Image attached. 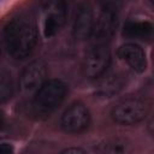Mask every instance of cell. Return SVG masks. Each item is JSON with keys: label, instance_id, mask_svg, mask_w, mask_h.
<instances>
[{"label": "cell", "instance_id": "cell-17", "mask_svg": "<svg viewBox=\"0 0 154 154\" xmlns=\"http://www.w3.org/2000/svg\"><path fill=\"white\" fill-rule=\"evenodd\" d=\"M6 131V118H5V114L2 111H0V137L4 136Z\"/></svg>", "mask_w": 154, "mask_h": 154}, {"label": "cell", "instance_id": "cell-18", "mask_svg": "<svg viewBox=\"0 0 154 154\" xmlns=\"http://www.w3.org/2000/svg\"><path fill=\"white\" fill-rule=\"evenodd\" d=\"M0 55H1V45H0Z\"/></svg>", "mask_w": 154, "mask_h": 154}, {"label": "cell", "instance_id": "cell-1", "mask_svg": "<svg viewBox=\"0 0 154 154\" xmlns=\"http://www.w3.org/2000/svg\"><path fill=\"white\" fill-rule=\"evenodd\" d=\"M2 38L7 53L13 59L24 60L36 48L38 41L37 26L29 16L18 14L5 25Z\"/></svg>", "mask_w": 154, "mask_h": 154}, {"label": "cell", "instance_id": "cell-14", "mask_svg": "<svg viewBox=\"0 0 154 154\" xmlns=\"http://www.w3.org/2000/svg\"><path fill=\"white\" fill-rule=\"evenodd\" d=\"M14 93V84L10 72L0 70V103L8 101Z\"/></svg>", "mask_w": 154, "mask_h": 154}, {"label": "cell", "instance_id": "cell-13", "mask_svg": "<svg viewBox=\"0 0 154 154\" xmlns=\"http://www.w3.org/2000/svg\"><path fill=\"white\" fill-rule=\"evenodd\" d=\"M100 153H109V154H120V153H129L131 150L130 144L125 140L120 138H111L102 143H100L96 148Z\"/></svg>", "mask_w": 154, "mask_h": 154}, {"label": "cell", "instance_id": "cell-9", "mask_svg": "<svg viewBox=\"0 0 154 154\" xmlns=\"http://www.w3.org/2000/svg\"><path fill=\"white\" fill-rule=\"evenodd\" d=\"M94 24H95L94 7L89 1H84L79 5L75 17V22L72 26L73 37L79 41L89 38L93 35Z\"/></svg>", "mask_w": 154, "mask_h": 154}, {"label": "cell", "instance_id": "cell-10", "mask_svg": "<svg viewBox=\"0 0 154 154\" xmlns=\"http://www.w3.org/2000/svg\"><path fill=\"white\" fill-rule=\"evenodd\" d=\"M117 55L120 60L126 63L135 72L142 73L147 69V57L143 48L135 42L123 43L118 51Z\"/></svg>", "mask_w": 154, "mask_h": 154}, {"label": "cell", "instance_id": "cell-4", "mask_svg": "<svg viewBox=\"0 0 154 154\" xmlns=\"http://www.w3.org/2000/svg\"><path fill=\"white\" fill-rule=\"evenodd\" d=\"M67 16L65 0H46L42 6V34L46 38L55 36L64 26Z\"/></svg>", "mask_w": 154, "mask_h": 154}, {"label": "cell", "instance_id": "cell-2", "mask_svg": "<svg viewBox=\"0 0 154 154\" xmlns=\"http://www.w3.org/2000/svg\"><path fill=\"white\" fill-rule=\"evenodd\" d=\"M67 85L60 79H47L36 91L31 101V113L36 119H47L64 102Z\"/></svg>", "mask_w": 154, "mask_h": 154}, {"label": "cell", "instance_id": "cell-6", "mask_svg": "<svg viewBox=\"0 0 154 154\" xmlns=\"http://www.w3.org/2000/svg\"><path fill=\"white\" fill-rule=\"evenodd\" d=\"M90 124V112L88 107L79 102H72L64 111L60 118V128L66 134H81Z\"/></svg>", "mask_w": 154, "mask_h": 154}, {"label": "cell", "instance_id": "cell-5", "mask_svg": "<svg viewBox=\"0 0 154 154\" xmlns=\"http://www.w3.org/2000/svg\"><path fill=\"white\" fill-rule=\"evenodd\" d=\"M111 64V51L105 42H97L91 46L87 52L83 64L82 71L83 75L89 79H97L103 73H106L108 66Z\"/></svg>", "mask_w": 154, "mask_h": 154}, {"label": "cell", "instance_id": "cell-15", "mask_svg": "<svg viewBox=\"0 0 154 154\" xmlns=\"http://www.w3.org/2000/svg\"><path fill=\"white\" fill-rule=\"evenodd\" d=\"M14 152V148L11 143L0 142V154H11Z\"/></svg>", "mask_w": 154, "mask_h": 154}, {"label": "cell", "instance_id": "cell-11", "mask_svg": "<svg viewBox=\"0 0 154 154\" xmlns=\"http://www.w3.org/2000/svg\"><path fill=\"white\" fill-rule=\"evenodd\" d=\"M125 87V79L120 73L113 72L102 75L97 78L94 94L99 99H111L118 95Z\"/></svg>", "mask_w": 154, "mask_h": 154}, {"label": "cell", "instance_id": "cell-3", "mask_svg": "<svg viewBox=\"0 0 154 154\" xmlns=\"http://www.w3.org/2000/svg\"><path fill=\"white\" fill-rule=\"evenodd\" d=\"M149 111L148 103L140 97L130 96L119 100L111 111L112 119L122 125H135L144 120Z\"/></svg>", "mask_w": 154, "mask_h": 154}, {"label": "cell", "instance_id": "cell-7", "mask_svg": "<svg viewBox=\"0 0 154 154\" xmlns=\"http://www.w3.org/2000/svg\"><path fill=\"white\" fill-rule=\"evenodd\" d=\"M118 24L117 0H105L99 16L95 18L93 35L99 42L108 40L116 31Z\"/></svg>", "mask_w": 154, "mask_h": 154}, {"label": "cell", "instance_id": "cell-8", "mask_svg": "<svg viewBox=\"0 0 154 154\" xmlns=\"http://www.w3.org/2000/svg\"><path fill=\"white\" fill-rule=\"evenodd\" d=\"M47 81V66L41 60L29 63L19 76V87L23 93H35Z\"/></svg>", "mask_w": 154, "mask_h": 154}, {"label": "cell", "instance_id": "cell-12", "mask_svg": "<svg viewBox=\"0 0 154 154\" xmlns=\"http://www.w3.org/2000/svg\"><path fill=\"white\" fill-rule=\"evenodd\" d=\"M153 24L149 20L129 19L123 26V36L132 40H148L153 35Z\"/></svg>", "mask_w": 154, "mask_h": 154}, {"label": "cell", "instance_id": "cell-16", "mask_svg": "<svg viewBox=\"0 0 154 154\" xmlns=\"http://www.w3.org/2000/svg\"><path fill=\"white\" fill-rule=\"evenodd\" d=\"M87 152L79 147H70L61 150V154H85Z\"/></svg>", "mask_w": 154, "mask_h": 154}]
</instances>
